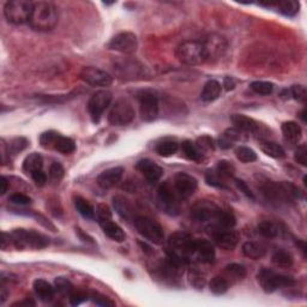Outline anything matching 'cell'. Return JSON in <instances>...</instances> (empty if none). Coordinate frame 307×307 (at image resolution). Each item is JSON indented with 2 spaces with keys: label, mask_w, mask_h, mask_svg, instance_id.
I'll list each match as a JSON object with an SVG mask.
<instances>
[{
  "label": "cell",
  "mask_w": 307,
  "mask_h": 307,
  "mask_svg": "<svg viewBox=\"0 0 307 307\" xmlns=\"http://www.w3.org/2000/svg\"><path fill=\"white\" fill-rule=\"evenodd\" d=\"M220 210L221 208H219L215 203L210 201H199L192 206L191 217L196 222H210V224H212L216 221Z\"/></svg>",
  "instance_id": "12"
},
{
  "label": "cell",
  "mask_w": 307,
  "mask_h": 307,
  "mask_svg": "<svg viewBox=\"0 0 307 307\" xmlns=\"http://www.w3.org/2000/svg\"><path fill=\"white\" fill-rule=\"evenodd\" d=\"M58 132L55 131H47L44 132L40 136V144L42 148L45 149H53V145H54L55 139L58 137Z\"/></svg>",
  "instance_id": "47"
},
{
  "label": "cell",
  "mask_w": 307,
  "mask_h": 307,
  "mask_svg": "<svg viewBox=\"0 0 307 307\" xmlns=\"http://www.w3.org/2000/svg\"><path fill=\"white\" fill-rule=\"evenodd\" d=\"M195 239L184 232H177L168 239V257L181 265L188 264L194 258Z\"/></svg>",
  "instance_id": "2"
},
{
  "label": "cell",
  "mask_w": 307,
  "mask_h": 307,
  "mask_svg": "<svg viewBox=\"0 0 307 307\" xmlns=\"http://www.w3.org/2000/svg\"><path fill=\"white\" fill-rule=\"evenodd\" d=\"M42 167H44V159L37 152L28 155L23 162V170L27 174H30V176L36 170H41Z\"/></svg>",
  "instance_id": "29"
},
{
  "label": "cell",
  "mask_w": 307,
  "mask_h": 307,
  "mask_svg": "<svg viewBox=\"0 0 307 307\" xmlns=\"http://www.w3.org/2000/svg\"><path fill=\"white\" fill-rule=\"evenodd\" d=\"M177 58L180 63L188 66L204 64L208 60L204 45L201 41H186L181 44L176 51Z\"/></svg>",
  "instance_id": "4"
},
{
  "label": "cell",
  "mask_w": 307,
  "mask_h": 307,
  "mask_svg": "<svg viewBox=\"0 0 307 307\" xmlns=\"http://www.w3.org/2000/svg\"><path fill=\"white\" fill-rule=\"evenodd\" d=\"M113 205H114V209L117 210V213L119 214L123 219L130 220L132 215H133L130 202H128L126 198L121 197V196H116V197H113Z\"/></svg>",
  "instance_id": "31"
},
{
  "label": "cell",
  "mask_w": 307,
  "mask_h": 307,
  "mask_svg": "<svg viewBox=\"0 0 307 307\" xmlns=\"http://www.w3.org/2000/svg\"><path fill=\"white\" fill-rule=\"evenodd\" d=\"M209 234L212 235L215 244L220 248L226 250V251H233L237 247L239 242L238 232L233 231V228H221L215 226L208 227Z\"/></svg>",
  "instance_id": "10"
},
{
  "label": "cell",
  "mask_w": 307,
  "mask_h": 307,
  "mask_svg": "<svg viewBox=\"0 0 307 307\" xmlns=\"http://www.w3.org/2000/svg\"><path fill=\"white\" fill-rule=\"evenodd\" d=\"M53 149L59 151L60 154H64V155H70V154H72L76 150V144H74L73 139L59 133L55 139L54 145H53Z\"/></svg>",
  "instance_id": "33"
},
{
  "label": "cell",
  "mask_w": 307,
  "mask_h": 307,
  "mask_svg": "<svg viewBox=\"0 0 307 307\" xmlns=\"http://www.w3.org/2000/svg\"><path fill=\"white\" fill-rule=\"evenodd\" d=\"M135 108L127 99L120 98L110 107L108 121L113 126H125L135 119Z\"/></svg>",
  "instance_id": "8"
},
{
  "label": "cell",
  "mask_w": 307,
  "mask_h": 307,
  "mask_svg": "<svg viewBox=\"0 0 307 307\" xmlns=\"http://www.w3.org/2000/svg\"><path fill=\"white\" fill-rule=\"evenodd\" d=\"M188 282H190L192 287L203 289L206 283L205 274H203L197 267H191L190 271H188Z\"/></svg>",
  "instance_id": "39"
},
{
  "label": "cell",
  "mask_w": 307,
  "mask_h": 307,
  "mask_svg": "<svg viewBox=\"0 0 307 307\" xmlns=\"http://www.w3.org/2000/svg\"><path fill=\"white\" fill-rule=\"evenodd\" d=\"M28 144H29V142H28L27 138L24 137L13 138L9 144V151L13 154V155H16V154L23 151V150L28 146Z\"/></svg>",
  "instance_id": "46"
},
{
  "label": "cell",
  "mask_w": 307,
  "mask_h": 307,
  "mask_svg": "<svg viewBox=\"0 0 307 307\" xmlns=\"http://www.w3.org/2000/svg\"><path fill=\"white\" fill-rule=\"evenodd\" d=\"M12 306L13 307H15V306H27V307H29V306H35V302L30 299H26V300H23V301H18V302L13 303Z\"/></svg>",
  "instance_id": "60"
},
{
  "label": "cell",
  "mask_w": 307,
  "mask_h": 307,
  "mask_svg": "<svg viewBox=\"0 0 307 307\" xmlns=\"http://www.w3.org/2000/svg\"><path fill=\"white\" fill-rule=\"evenodd\" d=\"M33 288L35 294H36L42 301H51V300L54 298L55 288H53V285L48 283L47 281L37 278V280L34 281Z\"/></svg>",
  "instance_id": "23"
},
{
  "label": "cell",
  "mask_w": 307,
  "mask_h": 307,
  "mask_svg": "<svg viewBox=\"0 0 307 307\" xmlns=\"http://www.w3.org/2000/svg\"><path fill=\"white\" fill-rule=\"evenodd\" d=\"M139 112L144 121H152L159 116V100L151 91H142L138 94Z\"/></svg>",
  "instance_id": "13"
},
{
  "label": "cell",
  "mask_w": 307,
  "mask_h": 307,
  "mask_svg": "<svg viewBox=\"0 0 307 307\" xmlns=\"http://www.w3.org/2000/svg\"><path fill=\"white\" fill-rule=\"evenodd\" d=\"M231 121L233 123L234 127L239 128L242 132H251V133H253L259 127V124L255 119L242 116V114H233L231 117Z\"/></svg>",
  "instance_id": "21"
},
{
  "label": "cell",
  "mask_w": 307,
  "mask_h": 307,
  "mask_svg": "<svg viewBox=\"0 0 307 307\" xmlns=\"http://www.w3.org/2000/svg\"><path fill=\"white\" fill-rule=\"evenodd\" d=\"M135 227L139 234L155 245H161L165 240V232L158 221L148 216H138L135 219Z\"/></svg>",
  "instance_id": "5"
},
{
  "label": "cell",
  "mask_w": 307,
  "mask_h": 307,
  "mask_svg": "<svg viewBox=\"0 0 307 307\" xmlns=\"http://www.w3.org/2000/svg\"><path fill=\"white\" fill-rule=\"evenodd\" d=\"M80 77L91 87H109L113 83V77L108 72L92 66L83 67L80 72Z\"/></svg>",
  "instance_id": "15"
},
{
  "label": "cell",
  "mask_w": 307,
  "mask_h": 307,
  "mask_svg": "<svg viewBox=\"0 0 307 307\" xmlns=\"http://www.w3.org/2000/svg\"><path fill=\"white\" fill-rule=\"evenodd\" d=\"M112 92L108 90H100L95 92L90 98V100H89L88 110L91 117V120L94 121L95 124H98L100 119H101L103 112L108 108L110 102H112Z\"/></svg>",
  "instance_id": "11"
},
{
  "label": "cell",
  "mask_w": 307,
  "mask_h": 307,
  "mask_svg": "<svg viewBox=\"0 0 307 307\" xmlns=\"http://www.w3.org/2000/svg\"><path fill=\"white\" fill-rule=\"evenodd\" d=\"M124 176L123 167H113L106 169L98 177V185L102 188H110L119 183Z\"/></svg>",
  "instance_id": "19"
},
{
  "label": "cell",
  "mask_w": 307,
  "mask_h": 307,
  "mask_svg": "<svg viewBox=\"0 0 307 307\" xmlns=\"http://www.w3.org/2000/svg\"><path fill=\"white\" fill-rule=\"evenodd\" d=\"M74 208L77 209V212L81 214L84 219L92 220L95 217V209L92 208V205L89 203L87 199L82 197H76L73 199Z\"/></svg>",
  "instance_id": "34"
},
{
  "label": "cell",
  "mask_w": 307,
  "mask_h": 307,
  "mask_svg": "<svg viewBox=\"0 0 307 307\" xmlns=\"http://www.w3.org/2000/svg\"><path fill=\"white\" fill-rule=\"evenodd\" d=\"M275 5L277 6L278 11L282 15L293 17L299 12V3L294 2V0H285V2H276Z\"/></svg>",
  "instance_id": "37"
},
{
  "label": "cell",
  "mask_w": 307,
  "mask_h": 307,
  "mask_svg": "<svg viewBox=\"0 0 307 307\" xmlns=\"http://www.w3.org/2000/svg\"><path fill=\"white\" fill-rule=\"evenodd\" d=\"M55 291L60 293L62 295L70 296L71 293L73 292V285L71 282L65 277H56L54 281Z\"/></svg>",
  "instance_id": "41"
},
{
  "label": "cell",
  "mask_w": 307,
  "mask_h": 307,
  "mask_svg": "<svg viewBox=\"0 0 307 307\" xmlns=\"http://www.w3.org/2000/svg\"><path fill=\"white\" fill-rule=\"evenodd\" d=\"M291 91V96L296 101L299 102H305L306 101V89L302 87V85H293V87L289 89Z\"/></svg>",
  "instance_id": "51"
},
{
  "label": "cell",
  "mask_w": 307,
  "mask_h": 307,
  "mask_svg": "<svg viewBox=\"0 0 307 307\" xmlns=\"http://www.w3.org/2000/svg\"><path fill=\"white\" fill-rule=\"evenodd\" d=\"M10 240L15 245V247L18 250H41L47 247L49 245V239L45 237L44 234L33 229H23V228L13 231L10 234Z\"/></svg>",
  "instance_id": "3"
},
{
  "label": "cell",
  "mask_w": 307,
  "mask_h": 307,
  "mask_svg": "<svg viewBox=\"0 0 307 307\" xmlns=\"http://www.w3.org/2000/svg\"><path fill=\"white\" fill-rule=\"evenodd\" d=\"M181 150H183L185 158L190 160V161L199 162L203 159V154L199 151L195 143L191 141H184L181 143Z\"/></svg>",
  "instance_id": "35"
},
{
  "label": "cell",
  "mask_w": 307,
  "mask_h": 307,
  "mask_svg": "<svg viewBox=\"0 0 307 307\" xmlns=\"http://www.w3.org/2000/svg\"><path fill=\"white\" fill-rule=\"evenodd\" d=\"M2 195H5L6 192H8V186H9V184H8V179H6L5 177H2Z\"/></svg>",
  "instance_id": "61"
},
{
  "label": "cell",
  "mask_w": 307,
  "mask_h": 307,
  "mask_svg": "<svg viewBox=\"0 0 307 307\" xmlns=\"http://www.w3.org/2000/svg\"><path fill=\"white\" fill-rule=\"evenodd\" d=\"M31 178H33L34 183L40 187L45 186L46 183H47V176H46V173L42 169L34 172L33 174H31Z\"/></svg>",
  "instance_id": "56"
},
{
  "label": "cell",
  "mask_w": 307,
  "mask_h": 307,
  "mask_svg": "<svg viewBox=\"0 0 307 307\" xmlns=\"http://www.w3.org/2000/svg\"><path fill=\"white\" fill-rule=\"evenodd\" d=\"M209 288L215 295H222L228 291L229 283H228V281L223 276H215L210 281Z\"/></svg>",
  "instance_id": "38"
},
{
  "label": "cell",
  "mask_w": 307,
  "mask_h": 307,
  "mask_svg": "<svg viewBox=\"0 0 307 307\" xmlns=\"http://www.w3.org/2000/svg\"><path fill=\"white\" fill-rule=\"evenodd\" d=\"M64 174H65V170L59 162H53L49 167V179L53 184H59L63 180Z\"/></svg>",
  "instance_id": "43"
},
{
  "label": "cell",
  "mask_w": 307,
  "mask_h": 307,
  "mask_svg": "<svg viewBox=\"0 0 307 307\" xmlns=\"http://www.w3.org/2000/svg\"><path fill=\"white\" fill-rule=\"evenodd\" d=\"M90 296V299L94 301V303L99 306H114L116 303H114L112 300L109 298H107V296L102 295V294H99V293H91V294H89Z\"/></svg>",
  "instance_id": "54"
},
{
  "label": "cell",
  "mask_w": 307,
  "mask_h": 307,
  "mask_svg": "<svg viewBox=\"0 0 307 307\" xmlns=\"http://www.w3.org/2000/svg\"><path fill=\"white\" fill-rule=\"evenodd\" d=\"M223 277L228 281V283H237L246 277V269L244 265L237 263L228 264L223 270Z\"/></svg>",
  "instance_id": "22"
},
{
  "label": "cell",
  "mask_w": 307,
  "mask_h": 307,
  "mask_svg": "<svg viewBox=\"0 0 307 307\" xmlns=\"http://www.w3.org/2000/svg\"><path fill=\"white\" fill-rule=\"evenodd\" d=\"M282 133H283L285 141L291 143H298L301 139L302 131L301 127L295 121H285L281 126Z\"/></svg>",
  "instance_id": "24"
},
{
  "label": "cell",
  "mask_w": 307,
  "mask_h": 307,
  "mask_svg": "<svg viewBox=\"0 0 307 307\" xmlns=\"http://www.w3.org/2000/svg\"><path fill=\"white\" fill-rule=\"evenodd\" d=\"M223 87L226 88L227 90H232V89H234L235 83H234V80H233V78H231V77H226V78H224Z\"/></svg>",
  "instance_id": "59"
},
{
  "label": "cell",
  "mask_w": 307,
  "mask_h": 307,
  "mask_svg": "<svg viewBox=\"0 0 307 307\" xmlns=\"http://www.w3.org/2000/svg\"><path fill=\"white\" fill-rule=\"evenodd\" d=\"M271 263L276 267H282V269H288L293 265L294 259L291 253L284 251V250H276L271 256Z\"/></svg>",
  "instance_id": "28"
},
{
  "label": "cell",
  "mask_w": 307,
  "mask_h": 307,
  "mask_svg": "<svg viewBox=\"0 0 307 307\" xmlns=\"http://www.w3.org/2000/svg\"><path fill=\"white\" fill-rule=\"evenodd\" d=\"M90 298L89 296L88 293H84V292H72L71 293V295L69 296L70 299V303L72 306H77V305H81L82 302L87 301V300Z\"/></svg>",
  "instance_id": "53"
},
{
  "label": "cell",
  "mask_w": 307,
  "mask_h": 307,
  "mask_svg": "<svg viewBox=\"0 0 307 307\" xmlns=\"http://www.w3.org/2000/svg\"><path fill=\"white\" fill-rule=\"evenodd\" d=\"M196 146H197L199 151L202 154L206 152V151H213L215 149V145H214V141L209 136H202L197 139L196 142Z\"/></svg>",
  "instance_id": "48"
},
{
  "label": "cell",
  "mask_w": 307,
  "mask_h": 307,
  "mask_svg": "<svg viewBox=\"0 0 307 307\" xmlns=\"http://www.w3.org/2000/svg\"><path fill=\"white\" fill-rule=\"evenodd\" d=\"M223 137L227 138L228 141L232 142L234 144L235 142H241L244 141V132L239 130L237 127H232V128H227L226 131L223 132Z\"/></svg>",
  "instance_id": "50"
},
{
  "label": "cell",
  "mask_w": 307,
  "mask_h": 307,
  "mask_svg": "<svg viewBox=\"0 0 307 307\" xmlns=\"http://www.w3.org/2000/svg\"><path fill=\"white\" fill-rule=\"evenodd\" d=\"M204 45L205 51H206V55H208V59H216L221 56L226 51L227 44L226 40L223 37L217 36V35H213L210 36L208 40L203 42Z\"/></svg>",
  "instance_id": "20"
},
{
  "label": "cell",
  "mask_w": 307,
  "mask_h": 307,
  "mask_svg": "<svg viewBox=\"0 0 307 307\" xmlns=\"http://www.w3.org/2000/svg\"><path fill=\"white\" fill-rule=\"evenodd\" d=\"M178 149H179V143L176 139H163L162 142H160L156 145V152L163 158H169V156L174 155L178 151Z\"/></svg>",
  "instance_id": "32"
},
{
  "label": "cell",
  "mask_w": 307,
  "mask_h": 307,
  "mask_svg": "<svg viewBox=\"0 0 307 307\" xmlns=\"http://www.w3.org/2000/svg\"><path fill=\"white\" fill-rule=\"evenodd\" d=\"M235 155H237L239 161L244 163H251L255 162L257 160V154L255 152V150L244 145L237 148V150H235Z\"/></svg>",
  "instance_id": "40"
},
{
  "label": "cell",
  "mask_w": 307,
  "mask_h": 307,
  "mask_svg": "<svg viewBox=\"0 0 307 307\" xmlns=\"http://www.w3.org/2000/svg\"><path fill=\"white\" fill-rule=\"evenodd\" d=\"M59 16L55 5L49 2L34 3L29 26L36 31H49L54 29Z\"/></svg>",
  "instance_id": "1"
},
{
  "label": "cell",
  "mask_w": 307,
  "mask_h": 307,
  "mask_svg": "<svg viewBox=\"0 0 307 307\" xmlns=\"http://www.w3.org/2000/svg\"><path fill=\"white\" fill-rule=\"evenodd\" d=\"M235 183H237L238 187L240 188V191H241V192H244V195H245V196H247V197H248V198H251V199H255V196H253L252 191L250 190L248 186H247V185H246L245 181H242V180H240V179H235Z\"/></svg>",
  "instance_id": "57"
},
{
  "label": "cell",
  "mask_w": 307,
  "mask_h": 307,
  "mask_svg": "<svg viewBox=\"0 0 307 307\" xmlns=\"http://www.w3.org/2000/svg\"><path fill=\"white\" fill-rule=\"evenodd\" d=\"M137 36L131 31H123V33L117 34L108 44L109 49L124 53V54H132V53L137 51Z\"/></svg>",
  "instance_id": "14"
},
{
  "label": "cell",
  "mask_w": 307,
  "mask_h": 307,
  "mask_svg": "<svg viewBox=\"0 0 307 307\" xmlns=\"http://www.w3.org/2000/svg\"><path fill=\"white\" fill-rule=\"evenodd\" d=\"M242 253L251 259H260L265 256V246L256 241H247L242 245Z\"/></svg>",
  "instance_id": "27"
},
{
  "label": "cell",
  "mask_w": 307,
  "mask_h": 307,
  "mask_svg": "<svg viewBox=\"0 0 307 307\" xmlns=\"http://www.w3.org/2000/svg\"><path fill=\"white\" fill-rule=\"evenodd\" d=\"M216 173L222 178H232L235 173V168L233 163L229 161H220L217 163Z\"/></svg>",
  "instance_id": "45"
},
{
  "label": "cell",
  "mask_w": 307,
  "mask_h": 307,
  "mask_svg": "<svg viewBox=\"0 0 307 307\" xmlns=\"http://www.w3.org/2000/svg\"><path fill=\"white\" fill-rule=\"evenodd\" d=\"M100 226H101L103 233H105L109 239H112V240L117 242H123L125 240L124 231L121 229L120 226H118L117 223H114L112 220L100 223Z\"/></svg>",
  "instance_id": "26"
},
{
  "label": "cell",
  "mask_w": 307,
  "mask_h": 307,
  "mask_svg": "<svg viewBox=\"0 0 307 307\" xmlns=\"http://www.w3.org/2000/svg\"><path fill=\"white\" fill-rule=\"evenodd\" d=\"M258 282L260 287L265 293H274L277 289L284 288V287H292L295 284L294 278L284 276V275L277 274L273 270L269 269H262L258 273Z\"/></svg>",
  "instance_id": "9"
},
{
  "label": "cell",
  "mask_w": 307,
  "mask_h": 307,
  "mask_svg": "<svg viewBox=\"0 0 307 307\" xmlns=\"http://www.w3.org/2000/svg\"><path fill=\"white\" fill-rule=\"evenodd\" d=\"M221 91H222V87L217 81H208L203 87L201 98L204 102H213L216 99L220 98Z\"/></svg>",
  "instance_id": "25"
},
{
  "label": "cell",
  "mask_w": 307,
  "mask_h": 307,
  "mask_svg": "<svg viewBox=\"0 0 307 307\" xmlns=\"http://www.w3.org/2000/svg\"><path fill=\"white\" fill-rule=\"evenodd\" d=\"M206 183L210 186H214V187H219V188H228L227 185L224 184L223 181V178L219 176L216 172H208L206 173Z\"/></svg>",
  "instance_id": "49"
},
{
  "label": "cell",
  "mask_w": 307,
  "mask_h": 307,
  "mask_svg": "<svg viewBox=\"0 0 307 307\" xmlns=\"http://www.w3.org/2000/svg\"><path fill=\"white\" fill-rule=\"evenodd\" d=\"M179 199L181 198L174 190L172 183L165 181L160 185L158 190V203L163 213L168 214L170 216L178 215L180 212Z\"/></svg>",
  "instance_id": "7"
},
{
  "label": "cell",
  "mask_w": 307,
  "mask_h": 307,
  "mask_svg": "<svg viewBox=\"0 0 307 307\" xmlns=\"http://www.w3.org/2000/svg\"><path fill=\"white\" fill-rule=\"evenodd\" d=\"M9 201L17 205H28L31 203V199L23 194H13Z\"/></svg>",
  "instance_id": "55"
},
{
  "label": "cell",
  "mask_w": 307,
  "mask_h": 307,
  "mask_svg": "<svg viewBox=\"0 0 307 307\" xmlns=\"http://www.w3.org/2000/svg\"><path fill=\"white\" fill-rule=\"evenodd\" d=\"M219 145L221 146L222 149H231L232 146H233L234 144L232 142L228 141L227 138H224L223 136H221V137L219 138Z\"/></svg>",
  "instance_id": "58"
},
{
  "label": "cell",
  "mask_w": 307,
  "mask_h": 307,
  "mask_svg": "<svg viewBox=\"0 0 307 307\" xmlns=\"http://www.w3.org/2000/svg\"><path fill=\"white\" fill-rule=\"evenodd\" d=\"M300 117H301V119H302L303 121H305V109H303L302 112L300 113Z\"/></svg>",
  "instance_id": "62"
},
{
  "label": "cell",
  "mask_w": 307,
  "mask_h": 307,
  "mask_svg": "<svg viewBox=\"0 0 307 307\" xmlns=\"http://www.w3.org/2000/svg\"><path fill=\"white\" fill-rule=\"evenodd\" d=\"M215 248L214 245L204 239H197L195 241V253L194 258L198 260L199 263L209 264L215 260Z\"/></svg>",
  "instance_id": "18"
},
{
  "label": "cell",
  "mask_w": 307,
  "mask_h": 307,
  "mask_svg": "<svg viewBox=\"0 0 307 307\" xmlns=\"http://www.w3.org/2000/svg\"><path fill=\"white\" fill-rule=\"evenodd\" d=\"M250 88L259 95H269L274 90V84L270 83V82L256 81L253 82V83H251Z\"/></svg>",
  "instance_id": "42"
},
{
  "label": "cell",
  "mask_w": 307,
  "mask_h": 307,
  "mask_svg": "<svg viewBox=\"0 0 307 307\" xmlns=\"http://www.w3.org/2000/svg\"><path fill=\"white\" fill-rule=\"evenodd\" d=\"M294 160L299 163V165H301L303 167L307 165V146H306V144H301L296 148L295 154H294Z\"/></svg>",
  "instance_id": "52"
},
{
  "label": "cell",
  "mask_w": 307,
  "mask_h": 307,
  "mask_svg": "<svg viewBox=\"0 0 307 307\" xmlns=\"http://www.w3.org/2000/svg\"><path fill=\"white\" fill-rule=\"evenodd\" d=\"M136 168H137L138 172L142 173L143 177L151 184L158 183L163 176V169L161 167L149 159L141 160V161L136 165Z\"/></svg>",
  "instance_id": "17"
},
{
  "label": "cell",
  "mask_w": 307,
  "mask_h": 307,
  "mask_svg": "<svg viewBox=\"0 0 307 307\" xmlns=\"http://www.w3.org/2000/svg\"><path fill=\"white\" fill-rule=\"evenodd\" d=\"M260 149L265 155L270 156L273 159H283L285 156L284 149L280 144L270 141H262L260 142Z\"/></svg>",
  "instance_id": "30"
},
{
  "label": "cell",
  "mask_w": 307,
  "mask_h": 307,
  "mask_svg": "<svg viewBox=\"0 0 307 307\" xmlns=\"http://www.w3.org/2000/svg\"><path fill=\"white\" fill-rule=\"evenodd\" d=\"M33 8L34 3L28 2V0H12L5 4L4 15L6 20L12 24L29 23Z\"/></svg>",
  "instance_id": "6"
},
{
  "label": "cell",
  "mask_w": 307,
  "mask_h": 307,
  "mask_svg": "<svg viewBox=\"0 0 307 307\" xmlns=\"http://www.w3.org/2000/svg\"><path fill=\"white\" fill-rule=\"evenodd\" d=\"M95 216L98 217L99 223L106 222V221L112 220V210L109 209V206L107 204H103V203H100L96 206L95 209Z\"/></svg>",
  "instance_id": "44"
},
{
  "label": "cell",
  "mask_w": 307,
  "mask_h": 307,
  "mask_svg": "<svg viewBox=\"0 0 307 307\" xmlns=\"http://www.w3.org/2000/svg\"><path fill=\"white\" fill-rule=\"evenodd\" d=\"M258 229V233L263 235L264 238L267 239H275L280 235V228L277 227V224H275L271 221H263L258 224L257 227Z\"/></svg>",
  "instance_id": "36"
},
{
  "label": "cell",
  "mask_w": 307,
  "mask_h": 307,
  "mask_svg": "<svg viewBox=\"0 0 307 307\" xmlns=\"http://www.w3.org/2000/svg\"><path fill=\"white\" fill-rule=\"evenodd\" d=\"M172 184L174 190H176L178 196H179L181 199L190 198L191 196L197 191L198 187V183L197 180H196V178L183 172L176 174V177L173 178Z\"/></svg>",
  "instance_id": "16"
}]
</instances>
